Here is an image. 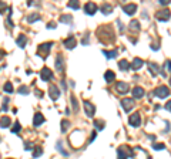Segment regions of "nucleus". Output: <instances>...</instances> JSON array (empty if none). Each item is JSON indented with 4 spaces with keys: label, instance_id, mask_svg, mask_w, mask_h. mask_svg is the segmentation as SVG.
I'll return each instance as SVG.
<instances>
[{
    "label": "nucleus",
    "instance_id": "nucleus-33",
    "mask_svg": "<svg viewBox=\"0 0 171 159\" xmlns=\"http://www.w3.org/2000/svg\"><path fill=\"white\" fill-rule=\"evenodd\" d=\"M17 92H20V94H23V95H26V94H29V88L26 87V85H22V87L19 88Z\"/></svg>",
    "mask_w": 171,
    "mask_h": 159
},
{
    "label": "nucleus",
    "instance_id": "nucleus-3",
    "mask_svg": "<svg viewBox=\"0 0 171 159\" xmlns=\"http://www.w3.org/2000/svg\"><path fill=\"white\" fill-rule=\"evenodd\" d=\"M51 46H53V43H43L42 46L39 47V50H37V54H40V56L43 57H47V54H49V51H50Z\"/></svg>",
    "mask_w": 171,
    "mask_h": 159
},
{
    "label": "nucleus",
    "instance_id": "nucleus-8",
    "mask_svg": "<svg viewBox=\"0 0 171 159\" xmlns=\"http://www.w3.org/2000/svg\"><path fill=\"white\" fill-rule=\"evenodd\" d=\"M128 122H130V125H133V126H140V122H141L140 114L135 112V114H133V115H130Z\"/></svg>",
    "mask_w": 171,
    "mask_h": 159
},
{
    "label": "nucleus",
    "instance_id": "nucleus-10",
    "mask_svg": "<svg viewBox=\"0 0 171 159\" xmlns=\"http://www.w3.org/2000/svg\"><path fill=\"white\" fill-rule=\"evenodd\" d=\"M64 47L66 48H69V50H71V48H74V47H76V37H74V36H70V37H67L64 40Z\"/></svg>",
    "mask_w": 171,
    "mask_h": 159
},
{
    "label": "nucleus",
    "instance_id": "nucleus-34",
    "mask_svg": "<svg viewBox=\"0 0 171 159\" xmlns=\"http://www.w3.org/2000/svg\"><path fill=\"white\" fill-rule=\"evenodd\" d=\"M164 148H166L164 144H154L153 145V149H156V151H161V149H164Z\"/></svg>",
    "mask_w": 171,
    "mask_h": 159
},
{
    "label": "nucleus",
    "instance_id": "nucleus-2",
    "mask_svg": "<svg viewBox=\"0 0 171 159\" xmlns=\"http://www.w3.org/2000/svg\"><path fill=\"white\" fill-rule=\"evenodd\" d=\"M154 95L158 97V98H166V97L170 95V89L166 85H160V87H157V88L154 89Z\"/></svg>",
    "mask_w": 171,
    "mask_h": 159
},
{
    "label": "nucleus",
    "instance_id": "nucleus-23",
    "mask_svg": "<svg viewBox=\"0 0 171 159\" xmlns=\"http://www.w3.org/2000/svg\"><path fill=\"white\" fill-rule=\"evenodd\" d=\"M113 10V6H110V5H107V3H104V5L101 6V11H103V14H108Z\"/></svg>",
    "mask_w": 171,
    "mask_h": 159
},
{
    "label": "nucleus",
    "instance_id": "nucleus-22",
    "mask_svg": "<svg viewBox=\"0 0 171 159\" xmlns=\"http://www.w3.org/2000/svg\"><path fill=\"white\" fill-rule=\"evenodd\" d=\"M148 68H150V71H151V74H154V75L158 74V66L157 64H154V63H148Z\"/></svg>",
    "mask_w": 171,
    "mask_h": 159
},
{
    "label": "nucleus",
    "instance_id": "nucleus-7",
    "mask_svg": "<svg viewBox=\"0 0 171 159\" xmlns=\"http://www.w3.org/2000/svg\"><path fill=\"white\" fill-rule=\"evenodd\" d=\"M121 105H123V109H124L125 112H130L131 108H133V105H134V101L131 98H124L121 101Z\"/></svg>",
    "mask_w": 171,
    "mask_h": 159
},
{
    "label": "nucleus",
    "instance_id": "nucleus-9",
    "mask_svg": "<svg viewBox=\"0 0 171 159\" xmlns=\"http://www.w3.org/2000/svg\"><path fill=\"white\" fill-rule=\"evenodd\" d=\"M40 77H42L43 81H49L50 78H53V73H51L50 68L44 67V68L42 70V73H40Z\"/></svg>",
    "mask_w": 171,
    "mask_h": 159
},
{
    "label": "nucleus",
    "instance_id": "nucleus-21",
    "mask_svg": "<svg viewBox=\"0 0 171 159\" xmlns=\"http://www.w3.org/2000/svg\"><path fill=\"white\" fill-rule=\"evenodd\" d=\"M117 50H113V51H107V50H103V54L107 57V58H116L117 57Z\"/></svg>",
    "mask_w": 171,
    "mask_h": 159
},
{
    "label": "nucleus",
    "instance_id": "nucleus-13",
    "mask_svg": "<svg viewBox=\"0 0 171 159\" xmlns=\"http://www.w3.org/2000/svg\"><path fill=\"white\" fill-rule=\"evenodd\" d=\"M63 68H64V60H63L61 54H59V56H57V58H56V70L63 71Z\"/></svg>",
    "mask_w": 171,
    "mask_h": 159
},
{
    "label": "nucleus",
    "instance_id": "nucleus-18",
    "mask_svg": "<svg viewBox=\"0 0 171 159\" xmlns=\"http://www.w3.org/2000/svg\"><path fill=\"white\" fill-rule=\"evenodd\" d=\"M104 78H106L107 83H111V81H114L116 80V74L113 73V71H106V74H104Z\"/></svg>",
    "mask_w": 171,
    "mask_h": 159
},
{
    "label": "nucleus",
    "instance_id": "nucleus-15",
    "mask_svg": "<svg viewBox=\"0 0 171 159\" xmlns=\"http://www.w3.org/2000/svg\"><path fill=\"white\" fill-rule=\"evenodd\" d=\"M123 10H124V13H127V14H134V11L137 10V6L135 5H124L123 6Z\"/></svg>",
    "mask_w": 171,
    "mask_h": 159
},
{
    "label": "nucleus",
    "instance_id": "nucleus-30",
    "mask_svg": "<svg viewBox=\"0 0 171 159\" xmlns=\"http://www.w3.org/2000/svg\"><path fill=\"white\" fill-rule=\"evenodd\" d=\"M3 89H5L6 92H13V85H12V83H6Z\"/></svg>",
    "mask_w": 171,
    "mask_h": 159
},
{
    "label": "nucleus",
    "instance_id": "nucleus-42",
    "mask_svg": "<svg viewBox=\"0 0 171 159\" xmlns=\"http://www.w3.org/2000/svg\"><path fill=\"white\" fill-rule=\"evenodd\" d=\"M7 159H12V158H7Z\"/></svg>",
    "mask_w": 171,
    "mask_h": 159
},
{
    "label": "nucleus",
    "instance_id": "nucleus-12",
    "mask_svg": "<svg viewBox=\"0 0 171 159\" xmlns=\"http://www.w3.org/2000/svg\"><path fill=\"white\" fill-rule=\"evenodd\" d=\"M116 88H117V91L120 94H125V92H128V88H130V85L127 84V83H117V85H116Z\"/></svg>",
    "mask_w": 171,
    "mask_h": 159
},
{
    "label": "nucleus",
    "instance_id": "nucleus-40",
    "mask_svg": "<svg viewBox=\"0 0 171 159\" xmlns=\"http://www.w3.org/2000/svg\"><path fill=\"white\" fill-rule=\"evenodd\" d=\"M54 27H56L54 23H49V24H47V28H54Z\"/></svg>",
    "mask_w": 171,
    "mask_h": 159
},
{
    "label": "nucleus",
    "instance_id": "nucleus-38",
    "mask_svg": "<svg viewBox=\"0 0 171 159\" xmlns=\"http://www.w3.org/2000/svg\"><path fill=\"white\" fill-rule=\"evenodd\" d=\"M166 109L167 111H171V101H168V102L166 104Z\"/></svg>",
    "mask_w": 171,
    "mask_h": 159
},
{
    "label": "nucleus",
    "instance_id": "nucleus-37",
    "mask_svg": "<svg viewBox=\"0 0 171 159\" xmlns=\"http://www.w3.org/2000/svg\"><path fill=\"white\" fill-rule=\"evenodd\" d=\"M160 5L167 6V5H170V2H168V0H160Z\"/></svg>",
    "mask_w": 171,
    "mask_h": 159
},
{
    "label": "nucleus",
    "instance_id": "nucleus-16",
    "mask_svg": "<svg viewBox=\"0 0 171 159\" xmlns=\"http://www.w3.org/2000/svg\"><path fill=\"white\" fill-rule=\"evenodd\" d=\"M143 64H144V61L141 60V58H134L133 63H131V68H133V70H140V68L143 67Z\"/></svg>",
    "mask_w": 171,
    "mask_h": 159
},
{
    "label": "nucleus",
    "instance_id": "nucleus-25",
    "mask_svg": "<svg viewBox=\"0 0 171 159\" xmlns=\"http://www.w3.org/2000/svg\"><path fill=\"white\" fill-rule=\"evenodd\" d=\"M71 20H73V17H71L70 14H66V16H60V21H63V23L70 24V23H71Z\"/></svg>",
    "mask_w": 171,
    "mask_h": 159
},
{
    "label": "nucleus",
    "instance_id": "nucleus-27",
    "mask_svg": "<svg viewBox=\"0 0 171 159\" xmlns=\"http://www.w3.org/2000/svg\"><path fill=\"white\" fill-rule=\"evenodd\" d=\"M42 154H43V149L40 148V146L34 148V151H33V156H34V158H39V156H40Z\"/></svg>",
    "mask_w": 171,
    "mask_h": 159
},
{
    "label": "nucleus",
    "instance_id": "nucleus-41",
    "mask_svg": "<svg viewBox=\"0 0 171 159\" xmlns=\"http://www.w3.org/2000/svg\"><path fill=\"white\" fill-rule=\"evenodd\" d=\"M170 85H171V78H170Z\"/></svg>",
    "mask_w": 171,
    "mask_h": 159
},
{
    "label": "nucleus",
    "instance_id": "nucleus-5",
    "mask_svg": "<svg viewBox=\"0 0 171 159\" xmlns=\"http://www.w3.org/2000/svg\"><path fill=\"white\" fill-rule=\"evenodd\" d=\"M84 11H86L88 16H91V14H94L97 11V5H96L94 2H88V3H86V6H84Z\"/></svg>",
    "mask_w": 171,
    "mask_h": 159
},
{
    "label": "nucleus",
    "instance_id": "nucleus-26",
    "mask_svg": "<svg viewBox=\"0 0 171 159\" xmlns=\"http://www.w3.org/2000/svg\"><path fill=\"white\" fill-rule=\"evenodd\" d=\"M40 19V14H37V13H33L32 16H29L27 17V21L29 23H33V21H36V20Z\"/></svg>",
    "mask_w": 171,
    "mask_h": 159
},
{
    "label": "nucleus",
    "instance_id": "nucleus-39",
    "mask_svg": "<svg viewBox=\"0 0 171 159\" xmlns=\"http://www.w3.org/2000/svg\"><path fill=\"white\" fill-rule=\"evenodd\" d=\"M164 66H167L168 71H171V61H167V64H164Z\"/></svg>",
    "mask_w": 171,
    "mask_h": 159
},
{
    "label": "nucleus",
    "instance_id": "nucleus-35",
    "mask_svg": "<svg viewBox=\"0 0 171 159\" xmlns=\"http://www.w3.org/2000/svg\"><path fill=\"white\" fill-rule=\"evenodd\" d=\"M94 124H96V126L98 125V129H103V128H104V122L103 121H96Z\"/></svg>",
    "mask_w": 171,
    "mask_h": 159
},
{
    "label": "nucleus",
    "instance_id": "nucleus-19",
    "mask_svg": "<svg viewBox=\"0 0 171 159\" xmlns=\"http://www.w3.org/2000/svg\"><path fill=\"white\" fill-rule=\"evenodd\" d=\"M26 43H27V37H26V36L22 34V36H19L17 37V46L20 47V48H23V47L26 46Z\"/></svg>",
    "mask_w": 171,
    "mask_h": 159
},
{
    "label": "nucleus",
    "instance_id": "nucleus-4",
    "mask_svg": "<svg viewBox=\"0 0 171 159\" xmlns=\"http://www.w3.org/2000/svg\"><path fill=\"white\" fill-rule=\"evenodd\" d=\"M84 111H86V115L88 118H91L94 115V111H96V107L93 105L91 102H88V101H84Z\"/></svg>",
    "mask_w": 171,
    "mask_h": 159
},
{
    "label": "nucleus",
    "instance_id": "nucleus-28",
    "mask_svg": "<svg viewBox=\"0 0 171 159\" xmlns=\"http://www.w3.org/2000/svg\"><path fill=\"white\" fill-rule=\"evenodd\" d=\"M130 28H131V30H139V28H140V23L137 21V20H133V21L130 23Z\"/></svg>",
    "mask_w": 171,
    "mask_h": 159
},
{
    "label": "nucleus",
    "instance_id": "nucleus-32",
    "mask_svg": "<svg viewBox=\"0 0 171 159\" xmlns=\"http://www.w3.org/2000/svg\"><path fill=\"white\" fill-rule=\"evenodd\" d=\"M20 129H22L20 124H19V122H16V124L13 125V128H12V132H13V134H17V132H20Z\"/></svg>",
    "mask_w": 171,
    "mask_h": 159
},
{
    "label": "nucleus",
    "instance_id": "nucleus-6",
    "mask_svg": "<svg viewBox=\"0 0 171 159\" xmlns=\"http://www.w3.org/2000/svg\"><path fill=\"white\" fill-rule=\"evenodd\" d=\"M170 10H160L156 13V19L160 20V21H166V20L170 19Z\"/></svg>",
    "mask_w": 171,
    "mask_h": 159
},
{
    "label": "nucleus",
    "instance_id": "nucleus-36",
    "mask_svg": "<svg viewBox=\"0 0 171 159\" xmlns=\"http://www.w3.org/2000/svg\"><path fill=\"white\" fill-rule=\"evenodd\" d=\"M71 102H73V107H74V111H77V101L74 97H71Z\"/></svg>",
    "mask_w": 171,
    "mask_h": 159
},
{
    "label": "nucleus",
    "instance_id": "nucleus-17",
    "mask_svg": "<svg viewBox=\"0 0 171 159\" xmlns=\"http://www.w3.org/2000/svg\"><path fill=\"white\" fill-rule=\"evenodd\" d=\"M144 95V89L141 88V87H135L134 89H133V97L134 98H141Z\"/></svg>",
    "mask_w": 171,
    "mask_h": 159
},
{
    "label": "nucleus",
    "instance_id": "nucleus-14",
    "mask_svg": "<svg viewBox=\"0 0 171 159\" xmlns=\"http://www.w3.org/2000/svg\"><path fill=\"white\" fill-rule=\"evenodd\" d=\"M44 122V117H43L40 112H36L34 114V121H33V124H34V126H40Z\"/></svg>",
    "mask_w": 171,
    "mask_h": 159
},
{
    "label": "nucleus",
    "instance_id": "nucleus-31",
    "mask_svg": "<svg viewBox=\"0 0 171 159\" xmlns=\"http://www.w3.org/2000/svg\"><path fill=\"white\" fill-rule=\"evenodd\" d=\"M70 7V9H74V10H77L80 7L79 5V2H69V5H67Z\"/></svg>",
    "mask_w": 171,
    "mask_h": 159
},
{
    "label": "nucleus",
    "instance_id": "nucleus-20",
    "mask_svg": "<svg viewBox=\"0 0 171 159\" xmlns=\"http://www.w3.org/2000/svg\"><path fill=\"white\" fill-rule=\"evenodd\" d=\"M118 67H120V70H123V71H127L131 67V64H130L127 60H121L120 63H118Z\"/></svg>",
    "mask_w": 171,
    "mask_h": 159
},
{
    "label": "nucleus",
    "instance_id": "nucleus-11",
    "mask_svg": "<svg viewBox=\"0 0 171 159\" xmlns=\"http://www.w3.org/2000/svg\"><path fill=\"white\" fill-rule=\"evenodd\" d=\"M49 91H50V98L51 99H59V97H60V89L57 88L56 85H50V88H49Z\"/></svg>",
    "mask_w": 171,
    "mask_h": 159
},
{
    "label": "nucleus",
    "instance_id": "nucleus-1",
    "mask_svg": "<svg viewBox=\"0 0 171 159\" xmlns=\"http://www.w3.org/2000/svg\"><path fill=\"white\" fill-rule=\"evenodd\" d=\"M128 156H133V151L127 145H123L117 149V159H127Z\"/></svg>",
    "mask_w": 171,
    "mask_h": 159
},
{
    "label": "nucleus",
    "instance_id": "nucleus-24",
    "mask_svg": "<svg viewBox=\"0 0 171 159\" xmlns=\"http://www.w3.org/2000/svg\"><path fill=\"white\" fill-rule=\"evenodd\" d=\"M0 124H2V128H6V126L10 125V118L9 117H2V121H0Z\"/></svg>",
    "mask_w": 171,
    "mask_h": 159
},
{
    "label": "nucleus",
    "instance_id": "nucleus-29",
    "mask_svg": "<svg viewBox=\"0 0 171 159\" xmlns=\"http://www.w3.org/2000/svg\"><path fill=\"white\" fill-rule=\"evenodd\" d=\"M70 126V122L67 121V119H64V121H61V132H66L67 131V128Z\"/></svg>",
    "mask_w": 171,
    "mask_h": 159
}]
</instances>
